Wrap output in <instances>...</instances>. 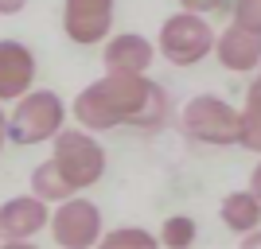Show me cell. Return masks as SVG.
<instances>
[{
	"label": "cell",
	"instance_id": "obj_20",
	"mask_svg": "<svg viewBox=\"0 0 261 249\" xmlns=\"http://www.w3.org/2000/svg\"><path fill=\"white\" fill-rule=\"evenodd\" d=\"M242 245H246V249H261V230L257 226L246 230V234H242Z\"/></svg>",
	"mask_w": 261,
	"mask_h": 249
},
{
	"label": "cell",
	"instance_id": "obj_9",
	"mask_svg": "<svg viewBox=\"0 0 261 249\" xmlns=\"http://www.w3.org/2000/svg\"><path fill=\"white\" fill-rule=\"evenodd\" d=\"M35 86V54L28 43L0 39V101H16Z\"/></svg>",
	"mask_w": 261,
	"mask_h": 249
},
{
	"label": "cell",
	"instance_id": "obj_11",
	"mask_svg": "<svg viewBox=\"0 0 261 249\" xmlns=\"http://www.w3.org/2000/svg\"><path fill=\"white\" fill-rule=\"evenodd\" d=\"M156 59V47L144 39V35H113L106 43V54H101V63L106 70H121V74H148V66Z\"/></svg>",
	"mask_w": 261,
	"mask_h": 249
},
{
	"label": "cell",
	"instance_id": "obj_6",
	"mask_svg": "<svg viewBox=\"0 0 261 249\" xmlns=\"http://www.w3.org/2000/svg\"><path fill=\"white\" fill-rule=\"evenodd\" d=\"M47 222H51V238L66 249H90L101 241V210L98 203H90L82 195L63 199Z\"/></svg>",
	"mask_w": 261,
	"mask_h": 249
},
{
	"label": "cell",
	"instance_id": "obj_12",
	"mask_svg": "<svg viewBox=\"0 0 261 249\" xmlns=\"http://www.w3.org/2000/svg\"><path fill=\"white\" fill-rule=\"evenodd\" d=\"M218 218H222V226L230 230V234H246V230L261 226V203L253 191H234V195L222 199V206H218Z\"/></svg>",
	"mask_w": 261,
	"mask_h": 249
},
{
	"label": "cell",
	"instance_id": "obj_14",
	"mask_svg": "<svg viewBox=\"0 0 261 249\" xmlns=\"http://www.w3.org/2000/svg\"><path fill=\"white\" fill-rule=\"evenodd\" d=\"M32 195H39L43 203H63V199L78 195V191H70V187H66V179L55 172V163L47 160V163H39V168L32 172Z\"/></svg>",
	"mask_w": 261,
	"mask_h": 249
},
{
	"label": "cell",
	"instance_id": "obj_3",
	"mask_svg": "<svg viewBox=\"0 0 261 249\" xmlns=\"http://www.w3.org/2000/svg\"><path fill=\"white\" fill-rule=\"evenodd\" d=\"M51 141H55L51 163H55V172L66 179L70 191L94 187L101 175H106V148L94 141V132H86V129H59Z\"/></svg>",
	"mask_w": 261,
	"mask_h": 249
},
{
	"label": "cell",
	"instance_id": "obj_5",
	"mask_svg": "<svg viewBox=\"0 0 261 249\" xmlns=\"http://www.w3.org/2000/svg\"><path fill=\"white\" fill-rule=\"evenodd\" d=\"M179 125L191 141L199 144H215V148H226V144H238L242 136V113L234 105H226L215 94H199L184 105L179 113Z\"/></svg>",
	"mask_w": 261,
	"mask_h": 249
},
{
	"label": "cell",
	"instance_id": "obj_21",
	"mask_svg": "<svg viewBox=\"0 0 261 249\" xmlns=\"http://www.w3.org/2000/svg\"><path fill=\"white\" fill-rule=\"evenodd\" d=\"M250 191L257 195V203H261V160H257V168L250 172Z\"/></svg>",
	"mask_w": 261,
	"mask_h": 249
},
{
	"label": "cell",
	"instance_id": "obj_10",
	"mask_svg": "<svg viewBox=\"0 0 261 249\" xmlns=\"http://www.w3.org/2000/svg\"><path fill=\"white\" fill-rule=\"evenodd\" d=\"M215 54L218 63L234 70V74H246V70H257L261 63V32H250L242 23H230L222 35H215Z\"/></svg>",
	"mask_w": 261,
	"mask_h": 249
},
{
	"label": "cell",
	"instance_id": "obj_16",
	"mask_svg": "<svg viewBox=\"0 0 261 249\" xmlns=\"http://www.w3.org/2000/svg\"><path fill=\"white\" fill-rule=\"evenodd\" d=\"M101 245L106 249H156L160 238L148 234V230H113V234H101Z\"/></svg>",
	"mask_w": 261,
	"mask_h": 249
},
{
	"label": "cell",
	"instance_id": "obj_4",
	"mask_svg": "<svg viewBox=\"0 0 261 249\" xmlns=\"http://www.w3.org/2000/svg\"><path fill=\"white\" fill-rule=\"evenodd\" d=\"M156 51L168 59L172 66H195L215 51V27L207 23V16L199 12H175L160 23V43Z\"/></svg>",
	"mask_w": 261,
	"mask_h": 249
},
{
	"label": "cell",
	"instance_id": "obj_2",
	"mask_svg": "<svg viewBox=\"0 0 261 249\" xmlns=\"http://www.w3.org/2000/svg\"><path fill=\"white\" fill-rule=\"evenodd\" d=\"M63 121H66V105L55 90H28V94L16 98V109L8 113L4 132H8L12 144L28 148V144L51 141L55 132L63 129Z\"/></svg>",
	"mask_w": 261,
	"mask_h": 249
},
{
	"label": "cell",
	"instance_id": "obj_18",
	"mask_svg": "<svg viewBox=\"0 0 261 249\" xmlns=\"http://www.w3.org/2000/svg\"><path fill=\"white\" fill-rule=\"evenodd\" d=\"M187 12H199V16H207V12H218L226 0H179Z\"/></svg>",
	"mask_w": 261,
	"mask_h": 249
},
{
	"label": "cell",
	"instance_id": "obj_1",
	"mask_svg": "<svg viewBox=\"0 0 261 249\" xmlns=\"http://www.w3.org/2000/svg\"><path fill=\"white\" fill-rule=\"evenodd\" d=\"M74 121L86 132H106L117 125H133L141 132H156L168 121V94L148 74L106 70L74 98Z\"/></svg>",
	"mask_w": 261,
	"mask_h": 249
},
{
	"label": "cell",
	"instance_id": "obj_19",
	"mask_svg": "<svg viewBox=\"0 0 261 249\" xmlns=\"http://www.w3.org/2000/svg\"><path fill=\"white\" fill-rule=\"evenodd\" d=\"M28 8V0H0V16H16Z\"/></svg>",
	"mask_w": 261,
	"mask_h": 249
},
{
	"label": "cell",
	"instance_id": "obj_8",
	"mask_svg": "<svg viewBox=\"0 0 261 249\" xmlns=\"http://www.w3.org/2000/svg\"><path fill=\"white\" fill-rule=\"evenodd\" d=\"M47 203L39 195H16L0 203V241H28L47 226Z\"/></svg>",
	"mask_w": 261,
	"mask_h": 249
},
{
	"label": "cell",
	"instance_id": "obj_17",
	"mask_svg": "<svg viewBox=\"0 0 261 249\" xmlns=\"http://www.w3.org/2000/svg\"><path fill=\"white\" fill-rule=\"evenodd\" d=\"M234 23L261 32V0H234Z\"/></svg>",
	"mask_w": 261,
	"mask_h": 249
},
{
	"label": "cell",
	"instance_id": "obj_15",
	"mask_svg": "<svg viewBox=\"0 0 261 249\" xmlns=\"http://www.w3.org/2000/svg\"><path fill=\"white\" fill-rule=\"evenodd\" d=\"M156 238H160V245H168V249H187L195 241V218H187V214L164 218V226H160Z\"/></svg>",
	"mask_w": 261,
	"mask_h": 249
},
{
	"label": "cell",
	"instance_id": "obj_13",
	"mask_svg": "<svg viewBox=\"0 0 261 249\" xmlns=\"http://www.w3.org/2000/svg\"><path fill=\"white\" fill-rule=\"evenodd\" d=\"M242 148L261 152V63H257V74H253L250 90H246V109H242V136H238Z\"/></svg>",
	"mask_w": 261,
	"mask_h": 249
},
{
	"label": "cell",
	"instance_id": "obj_7",
	"mask_svg": "<svg viewBox=\"0 0 261 249\" xmlns=\"http://www.w3.org/2000/svg\"><path fill=\"white\" fill-rule=\"evenodd\" d=\"M113 27V0H63V32L70 43L94 47Z\"/></svg>",
	"mask_w": 261,
	"mask_h": 249
},
{
	"label": "cell",
	"instance_id": "obj_22",
	"mask_svg": "<svg viewBox=\"0 0 261 249\" xmlns=\"http://www.w3.org/2000/svg\"><path fill=\"white\" fill-rule=\"evenodd\" d=\"M4 125H8V113L0 109V148H4V141H8V132H4Z\"/></svg>",
	"mask_w": 261,
	"mask_h": 249
}]
</instances>
